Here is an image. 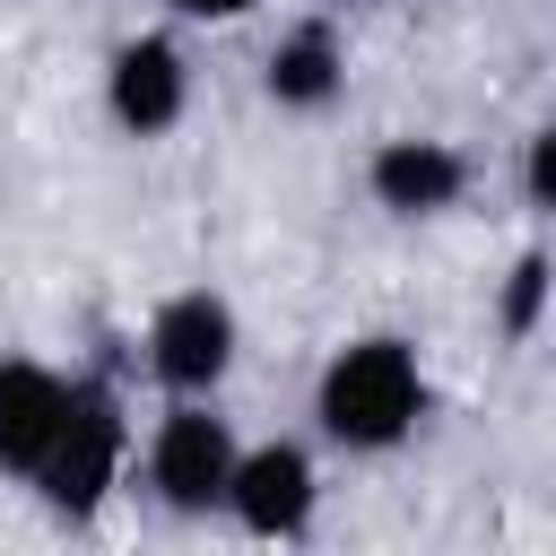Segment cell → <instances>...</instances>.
Masks as SVG:
<instances>
[{
	"label": "cell",
	"mask_w": 556,
	"mask_h": 556,
	"mask_svg": "<svg viewBox=\"0 0 556 556\" xmlns=\"http://www.w3.org/2000/svg\"><path fill=\"white\" fill-rule=\"evenodd\" d=\"M70 374H52L43 356H0V478H35L52 426H61Z\"/></svg>",
	"instance_id": "8"
},
{
	"label": "cell",
	"mask_w": 556,
	"mask_h": 556,
	"mask_svg": "<svg viewBox=\"0 0 556 556\" xmlns=\"http://www.w3.org/2000/svg\"><path fill=\"white\" fill-rule=\"evenodd\" d=\"M122 469H130V408H122V391H113L104 374H70L61 426H52V443H43V460H35L26 486H35L61 521H87V513L122 486Z\"/></svg>",
	"instance_id": "2"
},
{
	"label": "cell",
	"mask_w": 556,
	"mask_h": 556,
	"mask_svg": "<svg viewBox=\"0 0 556 556\" xmlns=\"http://www.w3.org/2000/svg\"><path fill=\"white\" fill-rule=\"evenodd\" d=\"M547 252L530 243L521 261H513V278H504V304H495V321H504V339H539V321H547Z\"/></svg>",
	"instance_id": "10"
},
{
	"label": "cell",
	"mask_w": 556,
	"mask_h": 556,
	"mask_svg": "<svg viewBox=\"0 0 556 556\" xmlns=\"http://www.w3.org/2000/svg\"><path fill=\"white\" fill-rule=\"evenodd\" d=\"M235 426L208 408V400H174L156 426H148V495L165 513H217L226 495V469H235Z\"/></svg>",
	"instance_id": "4"
},
{
	"label": "cell",
	"mask_w": 556,
	"mask_h": 556,
	"mask_svg": "<svg viewBox=\"0 0 556 556\" xmlns=\"http://www.w3.org/2000/svg\"><path fill=\"white\" fill-rule=\"evenodd\" d=\"M313 426L339 452H400L426 426V365H417V348L391 339V330L348 339L321 365V382H313Z\"/></svg>",
	"instance_id": "1"
},
{
	"label": "cell",
	"mask_w": 556,
	"mask_h": 556,
	"mask_svg": "<svg viewBox=\"0 0 556 556\" xmlns=\"http://www.w3.org/2000/svg\"><path fill=\"white\" fill-rule=\"evenodd\" d=\"M104 113H113V130H130V139H165V130L191 113V61H182V43H174V35H130V43H113V61H104Z\"/></svg>",
	"instance_id": "6"
},
{
	"label": "cell",
	"mask_w": 556,
	"mask_h": 556,
	"mask_svg": "<svg viewBox=\"0 0 556 556\" xmlns=\"http://www.w3.org/2000/svg\"><path fill=\"white\" fill-rule=\"evenodd\" d=\"M148 374L174 391V400H208L226 374H235V348H243V321L217 287H182L148 313Z\"/></svg>",
	"instance_id": "3"
},
{
	"label": "cell",
	"mask_w": 556,
	"mask_h": 556,
	"mask_svg": "<svg viewBox=\"0 0 556 556\" xmlns=\"http://www.w3.org/2000/svg\"><path fill=\"white\" fill-rule=\"evenodd\" d=\"M217 513H235V530H252V539H304L313 513H321L313 452L304 443H252V452H235Z\"/></svg>",
	"instance_id": "5"
},
{
	"label": "cell",
	"mask_w": 556,
	"mask_h": 556,
	"mask_svg": "<svg viewBox=\"0 0 556 556\" xmlns=\"http://www.w3.org/2000/svg\"><path fill=\"white\" fill-rule=\"evenodd\" d=\"M365 191H374L391 217H443V208H460V191H469V156H460L452 139L400 130V139H382V148L365 156Z\"/></svg>",
	"instance_id": "7"
},
{
	"label": "cell",
	"mask_w": 556,
	"mask_h": 556,
	"mask_svg": "<svg viewBox=\"0 0 556 556\" xmlns=\"http://www.w3.org/2000/svg\"><path fill=\"white\" fill-rule=\"evenodd\" d=\"M174 17H191V26H226V17H243L252 0H165Z\"/></svg>",
	"instance_id": "11"
},
{
	"label": "cell",
	"mask_w": 556,
	"mask_h": 556,
	"mask_svg": "<svg viewBox=\"0 0 556 556\" xmlns=\"http://www.w3.org/2000/svg\"><path fill=\"white\" fill-rule=\"evenodd\" d=\"M261 87H269V104H287V113L339 104V87H348V43H339V26H330V17H295V26L269 43Z\"/></svg>",
	"instance_id": "9"
}]
</instances>
